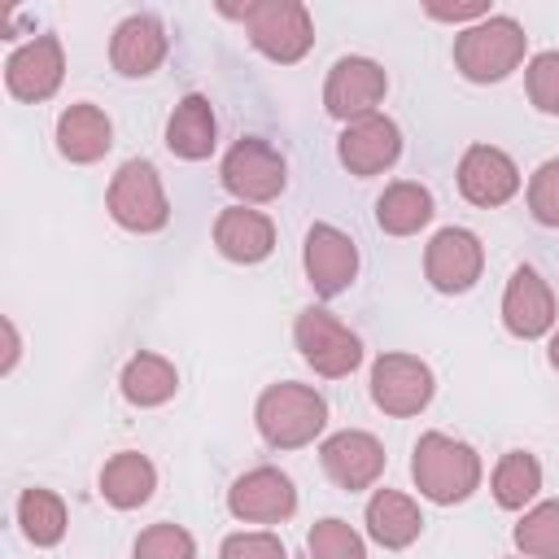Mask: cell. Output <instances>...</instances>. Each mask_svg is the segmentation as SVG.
I'll list each match as a JSON object with an SVG mask.
<instances>
[{
    "mask_svg": "<svg viewBox=\"0 0 559 559\" xmlns=\"http://www.w3.org/2000/svg\"><path fill=\"white\" fill-rule=\"evenodd\" d=\"M214 249H218L227 262L253 266V262L271 258V249H275V223H271L262 210L227 205V210H218V218H214Z\"/></svg>",
    "mask_w": 559,
    "mask_h": 559,
    "instance_id": "19",
    "label": "cell"
},
{
    "mask_svg": "<svg viewBox=\"0 0 559 559\" xmlns=\"http://www.w3.org/2000/svg\"><path fill=\"white\" fill-rule=\"evenodd\" d=\"M114 148V122L100 105L79 100L57 118V153L74 166H92Z\"/></svg>",
    "mask_w": 559,
    "mask_h": 559,
    "instance_id": "20",
    "label": "cell"
},
{
    "mask_svg": "<svg viewBox=\"0 0 559 559\" xmlns=\"http://www.w3.org/2000/svg\"><path fill=\"white\" fill-rule=\"evenodd\" d=\"M306 550L310 559H367V546L358 537V528H349L345 520L328 515L306 533Z\"/></svg>",
    "mask_w": 559,
    "mask_h": 559,
    "instance_id": "29",
    "label": "cell"
},
{
    "mask_svg": "<svg viewBox=\"0 0 559 559\" xmlns=\"http://www.w3.org/2000/svg\"><path fill=\"white\" fill-rule=\"evenodd\" d=\"M118 389H122V397H127L131 406L148 411V406H162V402L175 397L179 371H175V362L162 358V354H135V358H127V367H122V376H118Z\"/></svg>",
    "mask_w": 559,
    "mask_h": 559,
    "instance_id": "25",
    "label": "cell"
},
{
    "mask_svg": "<svg viewBox=\"0 0 559 559\" xmlns=\"http://www.w3.org/2000/svg\"><path fill=\"white\" fill-rule=\"evenodd\" d=\"M546 358H550V367L559 371V328L550 332V345H546Z\"/></svg>",
    "mask_w": 559,
    "mask_h": 559,
    "instance_id": "36",
    "label": "cell"
},
{
    "mask_svg": "<svg viewBox=\"0 0 559 559\" xmlns=\"http://www.w3.org/2000/svg\"><path fill=\"white\" fill-rule=\"evenodd\" d=\"M485 271V245L467 227H441L424 249V275L437 293H467Z\"/></svg>",
    "mask_w": 559,
    "mask_h": 559,
    "instance_id": "10",
    "label": "cell"
},
{
    "mask_svg": "<svg viewBox=\"0 0 559 559\" xmlns=\"http://www.w3.org/2000/svg\"><path fill=\"white\" fill-rule=\"evenodd\" d=\"M17 524H22V533H26L31 546H57L66 537L70 515H66V502L52 489H39L35 485V489H22L17 493Z\"/></svg>",
    "mask_w": 559,
    "mask_h": 559,
    "instance_id": "27",
    "label": "cell"
},
{
    "mask_svg": "<svg viewBox=\"0 0 559 559\" xmlns=\"http://www.w3.org/2000/svg\"><path fill=\"white\" fill-rule=\"evenodd\" d=\"M170 52V39H166V26L153 17V13H131L114 26V39H109V66L122 74V79H148Z\"/></svg>",
    "mask_w": 559,
    "mask_h": 559,
    "instance_id": "18",
    "label": "cell"
},
{
    "mask_svg": "<svg viewBox=\"0 0 559 559\" xmlns=\"http://www.w3.org/2000/svg\"><path fill=\"white\" fill-rule=\"evenodd\" d=\"M511 537H515L520 555H528V559H559V498L528 507Z\"/></svg>",
    "mask_w": 559,
    "mask_h": 559,
    "instance_id": "28",
    "label": "cell"
},
{
    "mask_svg": "<svg viewBox=\"0 0 559 559\" xmlns=\"http://www.w3.org/2000/svg\"><path fill=\"white\" fill-rule=\"evenodd\" d=\"M389 92V74L371 57H341L323 79V109L336 122H358L367 114H380L376 105Z\"/></svg>",
    "mask_w": 559,
    "mask_h": 559,
    "instance_id": "8",
    "label": "cell"
},
{
    "mask_svg": "<svg viewBox=\"0 0 559 559\" xmlns=\"http://www.w3.org/2000/svg\"><path fill=\"white\" fill-rule=\"evenodd\" d=\"M367 537L384 550H406L419 533H424V515H419V502L397 493V489H376L367 498Z\"/></svg>",
    "mask_w": 559,
    "mask_h": 559,
    "instance_id": "21",
    "label": "cell"
},
{
    "mask_svg": "<svg viewBox=\"0 0 559 559\" xmlns=\"http://www.w3.org/2000/svg\"><path fill=\"white\" fill-rule=\"evenodd\" d=\"M157 489V467L140 454V450H118L105 467H100V498L118 511H135L153 498Z\"/></svg>",
    "mask_w": 559,
    "mask_h": 559,
    "instance_id": "23",
    "label": "cell"
},
{
    "mask_svg": "<svg viewBox=\"0 0 559 559\" xmlns=\"http://www.w3.org/2000/svg\"><path fill=\"white\" fill-rule=\"evenodd\" d=\"M218 144V122L205 96H183L166 118V148L183 162H205Z\"/></svg>",
    "mask_w": 559,
    "mask_h": 559,
    "instance_id": "22",
    "label": "cell"
},
{
    "mask_svg": "<svg viewBox=\"0 0 559 559\" xmlns=\"http://www.w3.org/2000/svg\"><path fill=\"white\" fill-rule=\"evenodd\" d=\"M319 463L328 472L332 485H341L345 493H358V489H371L384 472V445L362 432V428H341L332 437H323L319 445Z\"/></svg>",
    "mask_w": 559,
    "mask_h": 559,
    "instance_id": "14",
    "label": "cell"
},
{
    "mask_svg": "<svg viewBox=\"0 0 559 559\" xmlns=\"http://www.w3.org/2000/svg\"><path fill=\"white\" fill-rule=\"evenodd\" d=\"M301 266L319 297H341L358 275V245L341 227L314 223L301 245Z\"/></svg>",
    "mask_w": 559,
    "mask_h": 559,
    "instance_id": "12",
    "label": "cell"
},
{
    "mask_svg": "<svg viewBox=\"0 0 559 559\" xmlns=\"http://www.w3.org/2000/svg\"><path fill=\"white\" fill-rule=\"evenodd\" d=\"M61 79H66V52H61V39L57 35H35L22 48H13L9 61H4V87H9V96L26 100V105L48 100L61 87Z\"/></svg>",
    "mask_w": 559,
    "mask_h": 559,
    "instance_id": "11",
    "label": "cell"
},
{
    "mask_svg": "<svg viewBox=\"0 0 559 559\" xmlns=\"http://www.w3.org/2000/svg\"><path fill=\"white\" fill-rule=\"evenodd\" d=\"M253 424H258V432H262V441L271 450H301V445H310L323 432L328 402L310 384L280 380V384L262 389V397L253 406Z\"/></svg>",
    "mask_w": 559,
    "mask_h": 559,
    "instance_id": "2",
    "label": "cell"
},
{
    "mask_svg": "<svg viewBox=\"0 0 559 559\" xmlns=\"http://www.w3.org/2000/svg\"><path fill=\"white\" fill-rule=\"evenodd\" d=\"M131 559H197V542L183 524H148L135 537Z\"/></svg>",
    "mask_w": 559,
    "mask_h": 559,
    "instance_id": "30",
    "label": "cell"
},
{
    "mask_svg": "<svg viewBox=\"0 0 559 559\" xmlns=\"http://www.w3.org/2000/svg\"><path fill=\"white\" fill-rule=\"evenodd\" d=\"M524 87H528V100L533 109L542 114H559V48L550 52H537L524 70Z\"/></svg>",
    "mask_w": 559,
    "mask_h": 559,
    "instance_id": "31",
    "label": "cell"
},
{
    "mask_svg": "<svg viewBox=\"0 0 559 559\" xmlns=\"http://www.w3.org/2000/svg\"><path fill=\"white\" fill-rule=\"evenodd\" d=\"M432 218V192L415 179H397L376 197V223L384 236H415Z\"/></svg>",
    "mask_w": 559,
    "mask_h": 559,
    "instance_id": "24",
    "label": "cell"
},
{
    "mask_svg": "<svg viewBox=\"0 0 559 559\" xmlns=\"http://www.w3.org/2000/svg\"><path fill=\"white\" fill-rule=\"evenodd\" d=\"M227 511L245 524H284L297 511V485L280 467H253L231 480Z\"/></svg>",
    "mask_w": 559,
    "mask_h": 559,
    "instance_id": "13",
    "label": "cell"
},
{
    "mask_svg": "<svg viewBox=\"0 0 559 559\" xmlns=\"http://www.w3.org/2000/svg\"><path fill=\"white\" fill-rule=\"evenodd\" d=\"M4 336H9V354H4V376L13 371V362H17V349H22V341H17V328H13V319H4Z\"/></svg>",
    "mask_w": 559,
    "mask_h": 559,
    "instance_id": "35",
    "label": "cell"
},
{
    "mask_svg": "<svg viewBox=\"0 0 559 559\" xmlns=\"http://www.w3.org/2000/svg\"><path fill=\"white\" fill-rule=\"evenodd\" d=\"M105 205H109V218L135 236H153L170 223V201H166L162 175L144 157H131L118 166V175L109 179Z\"/></svg>",
    "mask_w": 559,
    "mask_h": 559,
    "instance_id": "5",
    "label": "cell"
},
{
    "mask_svg": "<svg viewBox=\"0 0 559 559\" xmlns=\"http://www.w3.org/2000/svg\"><path fill=\"white\" fill-rule=\"evenodd\" d=\"M432 367L415 354H380L371 362V402L393 419L419 415L432 402Z\"/></svg>",
    "mask_w": 559,
    "mask_h": 559,
    "instance_id": "9",
    "label": "cell"
},
{
    "mask_svg": "<svg viewBox=\"0 0 559 559\" xmlns=\"http://www.w3.org/2000/svg\"><path fill=\"white\" fill-rule=\"evenodd\" d=\"M223 13L240 17L249 44L266 61H280V66L301 61L314 44V22H310V9L301 0H253L245 9H223Z\"/></svg>",
    "mask_w": 559,
    "mask_h": 559,
    "instance_id": "4",
    "label": "cell"
},
{
    "mask_svg": "<svg viewBox=\"0 0 559 559\" xmlns=\"http://www.w3.org/2000/svg\"><path fill=\"white\" fill-rule=\"evenodd\" d=\"M336 157L349 175L358 179H371L380 170H389L397 157H402V131L393 118L384 114H367L358 122H345L341 140H336Z\"/></svg>",
    "mask_w": 559,
    "mask_h": 559,
    "instance_id": "15",
    "label": "cell"
},
{
    "mask_svg": "<svg viewBox=\"0 0 559 559\" xmlns=\"http://www.w3.org/2000/svg\"><path fill=\"white\" fill-rule=\"evenodd\" d=\"M293 341L306 358V367H314V376L341 380L362 362V341L323 306H306L293 323Z\"/></svg>",
    "mask_w": 559,
    "mask_h": 559,
    "instance_id": "7",
    "label": "cell"
},
{
    "mask_svg": "<svg viewBox=\"0 0 559 559\" xmlns=\"http://www.w3.org/2000/svg\"><path fill=\"white\" fill-rule=\"evenodd\" d=\"M524 26L507 13H489L485 22H472L454 35V70L467 83H502L524 61Z\"/></svg>",
    "mask_w": 559,
    "mask_h": 559,
    "instance_id": "3",
    "label": "cell"
},
{
    "mask_svg": "<svg viewBox=\"0 0 559 559\" xmlns=\"http://www.w3.org/2000/svg\"><path fill=\"white\" fill-rule=\"evenodd\" d=\"M480 454L450 437V432H424L415 441V454H411V476H415V489L437 502V507H454V502H467L476 489H480Z\"/></svg>",
    "mask_w": 559,
    "mask_h": 559,
    "instance_id": "1",
    "label": "cell"
},
{
    "mask_svg": "<svg viewBox=\"0 0 559 559\" xmlns=\"http://www.w3.org/2000/svg\"><path fill=\"white\" fill-rule=\"evenodd\" d=\"M424 13L428 17H437V22H485L489 17V4L485 0H467V4H441V0H428L424 4Z\"/></svg>",
    "mask_w": 559,
    "mask_h": 559,
    "instance_id": "34",
    "label": "cell"
},
{
    "mask_svg": "<svg viewBox=\"0 0 559 559\" xmlns=\"http://www.w3.org/2000/svg\"><path fill=\"white\" fill-rule=\"evenodd\" d=\"M555 293L537 266H515L502 293V328L520 341H537L555 328Z\"/></svg>",
    "mask_w": 559,
    "mask_h": 559,
    "instance_id": "16",
    "label": "cell"
},
{
    "mask_svg": "<svg viewBox=\"0 0 559 559\" xmlns=\"http://www.w3.org/2000/svg\"><path fill=\"white\" fill-rule=\"evenodd\" d=\"M528 214L542 227H559V157L542 162L528 175Z\"/></svg>",
    "mask_w": 559,
    "mask_h": 559,
    "instance_id": "32",
    "label": "cell"
},
{
    "mask_svg": "<svg viewBox=\"0 0 559 559\" xmlns=\"http://www.w3.org/2000/svg\"><path fill=\"white\" fill-rule=\"evenodd\" d=\"M459 192L480 210H498L520 192V166L493 144H472L459 157Z\"/></svg>",
    "mask_w": 559,
    "mask_h": 559,
    "instance_id": "17",
    "label": "cell"
},
{
    "mask_svg": "<svg viewBox=\"0 0 559 559\" xmlns=\"http://www.w3.org/2000/svg\"><path fill=\"white\" fill-rule=\"evenodd\" d=\"M489 489H493V502L502 511H524L542 493V463L528 450H507L493 467Z\"/></svg>",
    "mask_w": 559,
    "mask_h": 559,
    "instance_id": "26",
    "label": "cell"
},
{
    "mask_svg": "<svg viewBox=\"0 0 559 559\" xmlns=\"http://www.w3.org/2000/svg\"><path fill=\"white\" fill-rule=\"evenodd\" d=\"M218 559H288V550H284V542L275 533L258 528V533H231V537H223Z\"/></svg>",
    "mask_w": 559,
    "mask_h": 559,
    "instance_id": "33",
    "label": "cell"
},
{
    "mask_svg": "<svg viewBox=\"0 0 559 559\" xmlns=\"http://www.w3.org/2000/svg\"><path fill=\"white\" fill-rule=\"evenodd\" d=\"M223 188L240 201V205H266L284 192L288 183V162L275 144H266L262 135H245L227 148L223 166H218Z\"/></svg>",
    "mask_w": 559,
    "mask_h": 559,
    "instance_id": "6",
    "label": "cell"
}]
</instances>
